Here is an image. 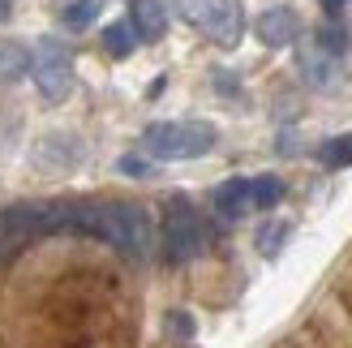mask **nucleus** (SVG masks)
Returning <instances> with one entry per match:
<instances>
[{
    "instance_id": "nucleus-15",
    "label": "nucleus",
    "mask_w": 352,
    "mask_h": 348,
    "mask_svg": "<svg viewBox=\"0 0 352 348\" xmlns=\"http://www.w3.org/2000/svg\"><path fill=\"white\" fill-rule=\"evenodd\" d=\"M284 237H288V224H271V228H262V232H258V250H262V254H275Z\"/></svg>"
},
{
    "instance_id": "nucleus-7",
    "label": "nucleus",
    "mask_w": 352,
    "mask_h": 348,
    "mask_svg": "<svg viewBox=\"0 0 352 348\" xmlns=\"http://www.w3.org/2000/svg\"><path fill=\"white\" fill-rule=\"evenodd\" d=\"M129 26H133L138 39H146V43L164 39L168 34V5L164 0H129Z\"/></svg>"
},
{
    "instance_id": "nucleus-1",
    "label": "nucleus",
    "mask_w": 352,
    "mask_h": 348,
    "mask_svg": "<svg viewBox=\"0 0 352 348\" xmlns=\"http://www.w3.org/2000/svg\"><path fill=\"white\" fill-rule=\"evenodd\" d=\"M215 125L206 120H160L142 133V146L151 160H198L215 146Z\"/></svg>"
},
{
    "instance_id": "nucleus-12",
    "label": "nucleus",
    "mask_w": 352,
    "mask_h": 348,
    "mask_svg": "<svg viewBox=\"0 0 352 348\" xmlns=\"http://www.w3.org/2000/svg\"><path fill=\"white\" fill-rule=\"evenodd\" d=\"M138 43V34L129 22H112V26H103V47H108V56H129Z\"/></svg>"
},
{
    "instance_id": "nucleus-5",
    "label": "nucleus",
    "mask_w": 352,
    "mask_h": 348,
    "mask_svg": "<svg viewBox=\"0 0 352 348\" xmlns=\"http://www.w3.org/2000/svg\"><path fill=\"white\" fill-rule=\"evenodd\" d=\"M258 39L267 43V47H288L296 43V34H301V17H296L288 5H275L267 13H258Z\"/></svg>"
},
{
    "instance_id": "nucleus-16",
    "label": "nucleus",
    "mask_w": 352,
    "mask_h": 348,
    "mask_svg": "<svg viewBox=\"0 0 352 348\" xmlns=\"http://www.w3.org/2000/svg\"><path fill=\"white\" fill-rule=\"evenodd\" d=\"M120 172H133V177H142L146 164H142V160H120Z\"/></svg>"
},
{
    "instance_id": "nucleus-11",
    "label": "nucleus",
    "mask_w": 352,
    "mask_h": 348,
    "mask_svg": "<svg viewBox=\"0 0 352 348\" xmlns=\"http://www.w3.org/2000/svg\"><path fill=\"white\" fill-rule=\"evenodd\" d=\"M318 160H322V168H352V133L327 138L318 146Z\"/></svg>"
},
{
    "instance_id": "nucleus-13",
    "label": "nucleus",
    "mask_w": 352,
    "mask_h": 348,
    "mask_svg": "<svg viewBox=\"0 0 352 348\" xmlns=\"http://www.w3.org/2000/svg\"><path fill=\"white\" fill-rule=\"evenodd\" d=\"M99 9H103V0H74V5L65 9V26L69 30H86L99 17Z\"/></svg>"
},
{
    "instance_id": "nucleus-9",
    "label": "nucleus",
    "mask_w": 352,
    "mask_h": 348,
    "mask_svg": "<svg viewBox=\"0 0 352 348\" xmlns=\"http://www.w3.org/2000/svg\"><path fill=\"white\" fill-rule=\"evenodd\" d=\"M22 74H30V47L17 39H0V86L17 82Z\"/></svg>"
},
{
    "instance_id": "nucleus-14",
    "label": "nucleus",
    "mask_w": 352,
    "mask_h": 348,
    "mask_svg": "<svg viewBox=\"0 0 352 348\" xmlns=\"http://www.w3.org/2000/svg\"><path fill=\"white\" fill-rule=\"evenodd\" d=\"M314 43H318L322 52H331V56H344V47H348V30H344L340 22H327V26L318 30V39H314Z\"/></svg>"
},
{
    "instance_id": "nucleus-17",
    "label": "nucleus",
    "mask_w": 352,
    "mask_h": 348,
    "mask_svg": "<svg viewBox=\"0 0 352 348\" xmlns=\"http://www.w3.org/2000/svg\"><path fill=\"white\" fill-rule=\"evenodd\" d=\"M322 5H327V9H331V13H336V9H340V5H348V0H322Z\"/></svg>"
},
{
    "instance_id": "nucleus-8",
    "label": "nucleus",
    "mask_w": 352,
    "mask_h": 348,
    "mask_svg": "<svg viewBox=\"0 0 352 348\" xmlns=\"http://www.w3.org/2000/svg\"><path fill=\"white\" fill-rule=\"evenodd\" d=\"M215 211L223 215V219H245L254 211V189H250V177H232V181H223L219 189H215Z\"/></svg>"
},
{
    "instance_id": "nucleus-6",
    "label": "nucleus",
    "mask_w": 352,
    "mask_h": 348,
    "mask_svg": "<svg viewBox=\"0 0 352 348\" xmlns=\"http://www.w3.org/2000/svg\"><path fill=\"white\" fill-rule=\"evenodd\" d=\"M296 65H301V74L309 86H318V91H327V86L340 82V56H331V52H322L318 43H305L301 52H296Z\"/></svg>"
},
{
    "instance_id": "nucleus-18",
    "label": "nucleus",
    "mask_w": 352,
    "mask_h": 348,
    "mask_svg": "<svg viewBox=\"0 0 352 348\" xmlns=\"http://www.w3.org/2000/svg\"><path fill=\"white\" fill-rule=\"evenodd\" d=\"M0 5H5V0H0Z\"/></svg>"
},
{
    "instance_id": "nucleus-10",
    "label": "nucleus",
    "mask_w": 352,
    "mask_h": 348,
    "mask_svg": "<svg viewBox=\"0 0 352 348\" xmlns=\"http://www.w3.org/2000/svg\"><path fill=\"white\" fill-rule=\"evenodd\" d=\"M250 189H254V211H271V206L284 202V181L262 172V177H250Z\"/></svg>"
},
{
    "instance_id": "nucleus-3",
    "label": "nucleus",
    "mask_w": 352,
    "mask_h": 348,
    "mask_svg": "<svg viewBox=\"0 0 352 348\" xmlns=\"http://www.w3.org/2000/svg\"><path fill=\"white\" fill-rule=\"evenodd\" d=\"M30 78H34V91H39L47 103H65L69 95H74V82H78L69 47L43 39L30 52Z\"/></svg>"
},
{
    "instance_id": "nucleus-4",
    "label": "nucleus",
    "mask_w": 352,
    "mask_h": 348,
    "mask_svg": "<svg viewBox=\"0 0 352 348\" xmlns=\"http://www.w3.org/2000/svg\"><path fill=\"white\" fill-rule=\"evenodd\" d=\"M198 26L206 39H215L219 47H236L245 34V9L236 0H206L198 13Z\"/></svg>"
},
{
    "instance_id": "nucleus-2",
    "label": "nucleus",
    "mask_w": 352,
    "mask_h": 348,
    "mask_svg": "<svg viewBox=\"0 0 352 348\" xmlns=\"http://www.w3.org/2000/svg\"><path fill=\"white\" fill-rule=\"evenodd\" d=\"M206 246V228H202V219L198 211H193V202L189 198H168L164 206V254H168V263H189V258H198Z\"/></svg>"
}]
</instances>
